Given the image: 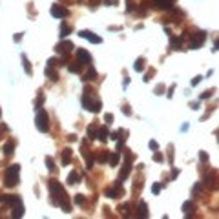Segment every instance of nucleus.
<instances>
[{
	"label": "nucleus",
	"mask_w": 219,
	"mask_h": 219,
	"mask_svg": "<svg viewBox=\"0 0 219 219\" xmlns=\"http://www.w3.org/2000/svg\"><path fill=\"white\" fill-rule=\"evenodd\" d=\"M50 192L55 197V203L64 210V212H71V203H70V197L66 194V190L62 188V185L57 181V179H51L50 181Z\"/></svg>",
	"instance_id": "1"
},
{
	"label": "nucleus",
	"mask_w": 219,
	"mask_h": 219,
	"mask_svg": "<svg viewBox=\"0 0 219 219\" xmlns=\"http://www.w3.org/2000/svg\"><path fill=\"white\" fill-rule=\"evenodd\" d=\"M82 106L88 110V112H91V113H99V112L102 110V102H101V101L95 97L93 91H91L90 88H86V91H84Z\"/></svg>",
	"instance_id": "2"
},
{
	"label": "nucleus",
	"mask_w": 219,
	"mask_h": 219,
	"mask_svg": "<svg viewBox=\"0 0 219 219\" xmlns=\"http://www.w3.org/2000/svg\"><path fill=\"white\" fill-rule=\"evenodd\" d=\"M18 174H20V166H18V164H11V166H8V170H6V175H4V185H6L8 188L17 186V185L20 183Z\"/></svg>",
	"instance_id": "3"
},
{
	"label": "nucleus",
	"mask_w": 219,
	"mask_h": 219,
	"mask_svg": "<svg viewBox=\"0 0 219 219\" xmlns=\"http://www.w3.org/2000/svg\"><path fill=\"white\" fill-rule=\"evenodd\" d=\"M35 124H37V130L42 132V133H46L48 130H50V119H48V113L39 108V112H37V117H35Z\"/></svg>",
	"instance_id": "4"
},
{
	"label": "nucleus",
	"mask_w": 219,
	"mask_h": 219,
	"mask_svg": "<svg viewBox=\"0 0 219 219\" xmlns=\"http://www.w3.org/2000/svg\"><path fill=\"white\" fill-rule=\"evenodd\" d=\"M185 37L188 39V48H192V50L201 48V46L205 44V40H206V33H194V35L185 33Z\"/></svg>",
	"instance_id": "5"
},
{
	"label": "nucleus",
	"mask_w": 219,
	"mask_h": 219,
	"mask_svg": "<svg viewBox=\"0 0 219 219\" xmlns=\"http://www.w3.org/2000/svg\"><path fill=\"white\" fill-rule=\"evenodd\" d=\"M73 48H75V46H73L71 40H64L62 39V40L55 46V51L59 53V55H68V53H71Z\"/></svg>",
	"instance_id": "6"
},
{
	"label": "nucleus",
	"mask_w": 219,
	"mask_h": 219,
	"mask_svg": "<svg viewBox=\"0 0 219 219\" xmlns=\"http://www.w3.org/2000/svg\"><path fill=\"white\" fill-rule=\"evenodd\" d=\"M11 216L15 219H18V217H22L24 216V203H22V199L18 197L13 205H11Z\"/></svg>",
	"instance_id": "7"
},
{
	"label": "nucleus",
	"mask_w": 219,
	"mask_h": 219,
	"mask_svg": "<svg viewBox=\"0 0 219 219\" xmlns=\"http://www.w3.org/2000/svg\"><path fill=\"white\" fill-rule=\"evenodd\" d=\"M70 15V11L66 9L64 6H59V4H53L51 6V17H55V18H66Z\"/></svg>",
	"instance_id": "8"
},
{
	"label": "nucleus",
	"mask_w": 219,
	"mask_h": 219,
	"mask_svg": "<svg viewBox=\"0 0 219 219\" xmlns=\"http://www.w3.org/2000/svg\"><path fill=\"white\" fill-rule=\"evenodd\" d=\"M79 37H82V39H86V40H90L91 44H101V42H102V39H101V37H97L93 31H88V29L79 31Z\"/></svg>",
	"instance_id": "9"
},
{
	"label": "nucleus",
	"mask_w": 219,
	"mask_h": 219,
	"mask_svg": "<svg viewBox=\"0 0 219 219\" xmlns=\"http://www.w3.org/2000/svg\"><path fill=\"white\" fill-rule=\"evenodd\" d=\"M121 183H123V181H117L113 188L106 190V197L115 199V197H119V196H123V186H121Z\"/></svg>",
	"instance_id": "10"
},
{
	"label": "nucleus",
	"mask_w": 219,
	"mask_h": 219,
	"mask_svg": "<svg viewBox=\"0 0 219 219\" xmlns=\"http://www.w3.org/2000/svg\"><path fill=\"white\" fill-rule=\"evenodd\" d=\"M77 59H79V62L81 64H90L91 62V55L86 51V50H82V48L77 50Z\"/></svg>",
	"instance_id": "11"
},
{
	"label": "nucleus",
	"mask_w": 219,
	"mask_h": 219,
	"mask_svg": "<svg viewBox=\"0 0 219 219\" xmlns=\"http://www.w3.org/2000/svg\"><path fill=\"white\" fill-rule=\"evenodd\" d=\"M154 8L157 11H166L172 8V2L170 0H154Z\"/></svg>",
	"instance_id": "12"
},
{
	"label": "nucleus",
	"mask_w": 219,
	"mask_h": 219,
	"mask_svg": "<svg viewBox=\"0 0 219 219\" xmlns=\"http://www.w3.org/2000/svg\"><path fill=\"white\" fill-rule=\"evenodd\" d=\"M130 172H132V161H126L124 164H123L121 174H119V181H124V179L130 175Z\"/></svg>",
	"instance_id": "13"
},
{
	"label": "nucleus",
	"mask_w": 219,
	"mask_h": 219,
	"mask_svg": "<svg viewBox=\"0 0 219 219\" xmlns=\"http://www.w3.org/2000/svg\"><path fill=\"white\" fill-rule=\"evenodd\" d=\"M137 217H148V205L146 203H139V208H137Z\"/></svg>",
	"instance_id": "14"
},
{
	"label": "nucleus",
	"mask_w": 219,
	"mask_h": 219,
	"mask_svg": "<svg viewBox=\"0 0 219 219\" xmlns=\"http://www.w3.org/2000/svg\"><path fill=\"white\" fill-rule=\"evenodd\" d=\"M108 135H110V133H108V128L102 126V128H99V132H97V137H95V139H99V141L106 143V141H108Z\"/></svg>",
	"instance_id": "15"
},
{
	"label": "nucleus",
	"mask_w": 219,
	"mask_h": 219,
	"mask_svg": "<svg viewBox=\"0 0 219 219\" xmlns=\"http://www.w3.org/2000/svg\"><path fill=\"white\" fill-rule=\"evenodd\" d=\"M108 163H110L112 166H117V164L121 163V155H119V152H113V154H108Z\"/></svg>",
	"instance_id": "16"
},
{
	"label": "nucleus",
	"mask_w": 219,
	"mask_h": 219,
	"mask_svg": "<svg viewBox=\"0 0 219 219\" xmlns=\"http://www.w3.org/2000/svg\"><path fill=\"white\" fill-rule=\"evenodd\" d=\"M194 210H196V205H194L192 201H186V203L183 205V212H185V216H192V214H194Z\"/></svg>",
	"instance_id": "17"
},
{
	"label": "nucleus",
	"mask_w": 219,
	"mask_h": 219,
	"mask_svg": "<svg viewBox=\"0 0 219 219\" xmlns=\"http://www.w3.org/2000/svg\"><path fill=\"white\" fill-rule=\"evenodd\" d=\"M144 68H146L144 57H139V59L135 60V64H133V70H135V71H144Z\"/></svg>",
	"instance_id": "18"
},
{
	"label": "nucleus",
	"mask_w": 219,
	"mask_h": 219,
	"mask_svg": "<svg viewBox=\"0 0 219 219\" xmlns=\"http://www.w3.org/2000/svg\"><path fill=\"white\" fill-rule=\"evenodd\" d=\"M77 183H81V174L79 172H71L68 175V185H77Z\"/></svg>",
	"instance_id": "19"
},
{
	"label": "nucleus",
	"mask_w": 219,
	"mask_h": 219,
	"mask_svg": "<svg viewBox=\"0 0 219 219\" xmlns=\"http://www.w3.org/2000/svg\"><path fill=\"white\" fill-rule=\"evenodd\" d=\"M17 199H18V196H2V197H0V203H4V205H9V206H11V205H13Z\"/></svg>",
	"instance_id": "20"
},
{
	"label": "nucleus",
	"mask_w": 219,
	"mask_h": 219,
	"mask_svg": "<svg viewBox=\"0 0 219 219\" xmlns=\"http://www.w3.org/2000/svg\"><path fill=\"white\" fill-rule=\"evenodd\" d=\"M22 64H24V71L28 73V75H33V68H31V64H29L26 55H22Z\"/></svg>",
	"instance_id": "21"
},
{
	"label": "nucleus",
	"mask_w": 219,
	"mask_h": 219,
	"mask_svg": "<svg viewBox=\"0 0 219 219\" xmlns=\"http://www.w3.org/2000/svg\"><path fill=\"white\" fill-rule=\"evenodd\" d=\"M70 163H71V150L66 148V150L62 152V164L66 166V164H70Z\"/></svg>",
	"instance_id": "22"
},
{
	"label": "nucleus",
	"mask_w": 219,
	"mask_h": 219,
	"mask_svg": "<svg viewBox=\"0 0 219 219\" xmlns=\"http://www.w3.org/2000/svg\"><path fill=\"white\" fill-rule=\"evenodd\" d=\"M108 154H110V152H102V154H101V152H99V154H95V161H97V163H108Z\"/></svg>",
	"instance_id": "23"
},
{
	"label": "nucleus",
	"mask_w": 219,
	"mask_h": 219,
	"mask_svg": "<svg viewBox=\"0 0 219 219\" xmlns=\"http://www.w3.org/2000/svg\"><path fill=\"white\" fill-rule=\"evenodd\" d=\"M68 70H70L71 73H81V71H82L81 62H70V64H68Z\"/></svg>",
	"instance_id": "24"
},
{
	"label": "nucleus",
	"mask_w": 219,
	"mask_h": 219,
	"mask_svg": "<svg viewBox=\"0 0 219 219\" xmlns=\"http://www.w3.org/2000/svg\"><path fill=\"white\" fill-rule=\"evenodd\" d=\"M46 75H48L50 79H53V81H59V71H55L51 66H48V68H46Z\"/></svg>",
	"instance_id": "25"
},
{
	"label": "nucleus",
	"mask_w": 219,
	"mask_h": 219,
	"mask_svg": "<svg viewBox=\"0 0 219 219\" xmlns=\"http://www.w3.org/2000/svg\"><path fill=\"white\" fill-rule=\"evenodd\" d=\"M13 152H15V143H13V141L6 143V146H4V154H6V155H13Z\"/></svg>",
	"instance_id": "26"
},
{
	"label": "nucleus",
	"mask_w": 219,
	"mask_h": 219,
	"mask_svg": "<svg viewBox=\"0 0 219 219\" xmlns=\"http://www.w3.org/2000/svg\"><path fill=\"white\" fill-rule=\"evenodd\" d=\"M206 185H208V188H212V190L216 188V174H214V172L206 175Z\"/></svg>",
	"instance_id": "27"
},
{
	"label": "nucleus",
	"mask_w": 219,
	"mask_h": 219,
	"mask_svg": "<svg viewBox=\"0 0 219 219\" xmlns=\"http://www.w3.org/2000/svg\"><path fill=\"white\" fill-rule=\"evenodd\" d=\"M95 77H97V71H95L93 68H90V70H88V73L82 77V81H84V82H86V81H93Z\"/></svg>",
	"instance_id": "28"
},
{
	"label": "nucleus",
	"mask_w": 219,
	"mask_h": 219,
	"mask_svg": "<svg viewBox=\"0 0 219 219\" xmlns=\"http://www.w3.org/2000/svg\"><path fill=\"white\" fill-rule=\"evenodd\" d=\"M181 44H183V39H181V37H175V39L172 37V39H170V46H172V48H175V50L181 48Z\"/></svg>",
	"instance_id": "29"
},
{
	"label": "nucleus",
	"mask_w": 219,
	"mask_h": 219,
	"mask_svg": "<svg viewBox=\"0 0 219 219\" xmlns=\"http://www.w3.org/2000/svg\"><path fill=\"white\" fill-rule=\"evenodd\" d=\"M70 33H71V28H70V26H66V24H62V26H60V37H68V35H70Z\"/></svg>",
	"instance_id": "30"
},
{
	"label": "nucleus",
	"mask_w": 219,
	"mask_h": 219,
	"mask_svg": "<svg viewBox=\"0 0 219 219\" xmlns=\"http://www.w3.org/2000/svg\"><path fill=\"white\" fill-rule=\"evenodd\" d=\"M46 166H48L50 172H55V170H57V168H55V161H53L51 157H46Z\"/></svg>",
	"instance_id": "31"
},
{
	"label": "nucleus",
	"mask_w": 219,
	"mask_h": 219,
	"mask_svg": "<svg viewBox=\"0 0 219 219\" xmlns=\"http://www.w3.org/2000/svg\"><path fill=\"white\" fill-rule=\"evenodd\" d=\"M88 135H90V139H95V137H97V128H95V123L90 126V130H88Z\"/></svg>",
	"instance_id": "32"
},
{
	"label": "nucleus",
	"mask_w": 219,
	"mask_h": 219,
	"mask_svg": "<svg viewBox=\"0 0 219 219\" xmlns=\"http://www.w3.org/2000/svg\"><path fill=\"white\" fill-rule=\"evenodd\" d=\"M59 62H60V60H59L57 57H51V59L48 60V66H51V68H57V66H59Z\"/></svg>",
	"instance_id": "33"
},
{
	"label": "nucleus",
	"mask_w": 219,
	"mask_h": 219,
	"mask_svg": "<svg viewBox=\"0 0 219 219\" xmlns=\"http://www.w3.org/2000/svg\"><path fill=\"white\" fill-rule=\"evenodd\" d=\"M161 190H163V185H159V183H155L154 186H152V194H161Z\"/></svg>",
	"instance_id": "34"
},
{
	"label": "nucleus",
	"mask_w": 219,
	"mask_h": 219,
	"mask_svg": "<svg viewBox=\"0 0 219 219\" xmlns=\"http://www.w3.org/2000/svg\"><path fill=\"white\" fill-rule=\"evenodd\" d=\"M212 93H214V90H206L205 93L199 95V99H201V101H203V99H210V97H212Z\"/></svg>",
	"instance_id": "35"
},
{
	"label": "nucleus",
	"mask_w": 219,
	"mask_h": 219,
	"mask_svg": "<svg viewBox=\"0 0 219 219\" xmlns=\"http://www.w3.org/2000/svg\"><path fill=\"white\" fill-rule=\"evenodd\" d=\"M44 99H46V97H44V93L39 95V99H37V102H35V108H37V110L40 108V104H44Z\"/></svg>",
	"instance_id": "36"
},
{
	"label": "nucleus",
	"mask_w": 219,
	"mask_h": 219,
	"mask_svg": "<svg viewBox=\"0 0 219 219\" xmlns=\"http://www.w3.org/2000/svg\"><path fill=\"white\" fill-rule=\"evenodd\" d=\"M75 203H77V205H81V206H82L84 203H86V199H84V196H81V194H79V196H75Z\"/></svg>",
	"instance_id": "37"
},
{
	"label": "nucleus",
	"mask_w": 219,
	"mask_h": 219,
	"mask_svg": "<svg viewBox=\"0 0 219 219\" xmlns=\"http://www.w3.org/2000/svg\"><path fill=\"white\" fill-rule=\"evenodd\" d=\"M154 161H155V163H163V161H164L163 154H159V152H157V154H154Z\"/></svg>",
	"instance_id": "38"
},
{
	"label": "nucleus",
	"mask_w": 219,
	"mask_h": 219,
	"mask_svg": "<svg viewBox=\"0 0 219 219\" xmlns=\"http://www.w3.org/2000/svg\"><path fill=\"white\" fill-rule=\"evenodd\" d=\"M199 161H201V163H206V161H208V154H206V152H201V154H199Z\"/></svg>",
	"instance_id": "39"
},
{
	"label": "nucleus",
	"mask_w": 219,
	"mask_h": 219,
	"mask_svg": "<svg viewBox=\"0 0 219 219\" xmlns=\"http://www.w3.org/2000/svg\"><path fill=\"white\" fill-rule=\"evenodd\" d=\"M104 121L108 123V124H112V123H113V115H112V113H106L104 115Z\"/></svg>",
	"instance_id": "40"
},
{
	"label": "nucleus",
	"mask_w": 219,
	"mask_h": 219,
	"mask_svg": "<svg viewBox=\"0 0 219 219\" xmlns=\"http://www.w3.org/2000/svg\"><path fill=\"white\" fill-rule=\"evenodd\" d=\"M154 73H155V70H150V71L146 73V75H144V82H148V81H150V77H154Z\"/></svg>",
	"instance_id": "41"
},
{
	"label": "nucleus",
	"mask_w": 219,
	"mask_h": 219,
	"mask_svg": "<svg viewBox=\"0 0 219 219\" xmlns=\"http://www.w3.org/2000/svg\"><path fill=\"white\" fill-rule=\"evenodd\" d=\"M126 6H128V13H130V11H135V4H133V2H130V0H128V2H126Z\"/></svg>",
	"instance_id": "42"
},
{
	"label": "nucleus",
	"mask_w": 219,
	"mask_h": 219,
	"mask_svg": "<svg viewBox=\"0 0 219 219\" xmlns=\"http://www.w3.org/2000/svg\"><path fill=\"white\" fill-rule=\"evenodd\" d=\"M148 146H150V150H154V152H157V148H159V144H157L155 141H150V144Z\"/></svg>",
	"instance_id": "43"
},
{
	"label": "nucleus",
	"mask_w": 219,
	"mask_h": 219,
	"mask_svg": "<svg viewBox=\"0 0 219 219\" xmlns=\"http://www.w3.org/2000/svg\"><path fill=\"white\" fill-rule=\"evenodd\" d=\"M123 112H124V115H132V108H130L128 104H124L123 106Z\"/></svg>",
	"instance_id": "44"
},
{
	"label": "nucleus",
	"mask_w": 219,
	"mask_h": 219,
	"mask_svg": "<svg viewBox=\"0 0 219 219\" xmlns=\"http://www.w3.org/2000/svg\"><path fill=\"white\" fill-rule=\"evenodd\" d=\"M201 81H203V77H201V75H197V77H196V79L192 81V86H197V84L201 82Z\"/></svg>",
	"instance_id": "45"
},
{
	"label": "nucleus",
	"mask_w": 219,
	"mask_h": 219,
	"mask_svg": "<svg viewBox=\"0 0 219 219\" xmlns=\"http://www.w3.org/2000/svg\"><path fill=\"white\" fill-rule=\"evenodd\" d=\"M174 91H175V86H170V90H168V95H166V97H170V99H172V97H174Z\"/></svg>",
	"instance_id": "46"
},
{
	"label": "nucleus",
	"mask_w": 219,
	"mask_h": 219,
	"mask_svg": "<svg viewBox=\"0 0 219 219\" xmlns=\"http://www.w3.org/2000/svg\"><path fill=\"white\" fill-rule=\"evenodd\" d=\"M13 40H15V42H20L22 40V33H17V35L13 37Z\"/></svg>",
	"instance_id": "47"
},
{
	"label": "nucleus",
	"mask_w": 219,
	"mask_h": 219,
	"mask_svg": "<svg viewBox=\"0 0 219 219\" xmlns=\"http://www.w3.org/2000/svg\"><path fill=\"white\" fill-rule=\"evenodd\" d=\"M163 91H164V86H161V84H159V86L155 88V93H163Z\"/></svg>",
	"instance_id": "48"
},
{
	"label": "nucleus",
	"mask_w": 219,
	"mask_h": 219,
	"mask_svg": "<svg viewBox=\"0 0 219 219\" xmlns=\"http://www.w3.org/2000/svg\"><path fill=\"white\" fill-rule=\"evenodd\" d=\"M179 175V170H172V179H175Z\"/></svg>",
	"instance_id": "49"
},
{
	"label": "nucleus",
	"mask_w": 219,
	"mask_h": 219,
	"mask_svg": "<svg viewBox=\"0 0 219 219\" xmlns=\"http://www.w3.org/2000/svg\"><path fill=\"white\" fill-rule=\"evenodd\" d=\"M0 115H2V110H0Z\"/></svg>",
	"instance_id": "50"
}]
</instances>
